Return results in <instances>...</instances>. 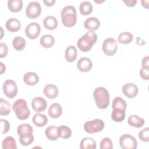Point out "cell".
Returning <instances> with one entry per match:
<instances>
[{
	"mask_svg": "<svg viewBox=\"0 0 149 149\" xmlns=\"http://www.w3.org/2000/svg\"><path fill=\"white\" fill-rule=\"evenodd\" d=\"M95 2H96V3H102V2H104V1H95Z\"/></svg>",
	"mask_w": 149,
	"mask_h": 149,
	"instance_id": "obj_48",
	"label": "cell"
},
{
	"mask_svg": "<svg viewBox=\"0 0 149 149\" xmlns=\"http://www.w3.org/2000/svg\"><path fill=\"white\" fill-rule=\"evenodd\" d=\"M119 144L123 149H136L137 142L133 136L129 134H123L119 138Z\"/></svg>",
	"mask_w": 149,
	"mask_h": 149,
	"instance_id": "obj_6",
	"label": "cell"
},
{
	"mask_svg": "<svg viewBox=\"0 0 149 149\" xmlns=\"http://www.w3.org/2000/svg\"><path fill=\"white\" fill-rule=\"evenodd\" d=\"M123 2L126 4V5L129 7L134 6L137 3L136 0H126V1L123 0Z\"/></svg>",
	"mask_w": 149,
	"mask_h": 149,
	"instance_id": "obj_43",
	"label": "cell"
},
{
	"mask_svg": "<svg viewBox=\"0 0 149 149\" xmlns=\"http://www.w3.org/2000/svg\"><path fill=\"white\" fill-rule=\"evenodd\" d=\"M101 149H112L113 144L111 140L108 137H105L102 139L100 142Z\"/></svg>",
	"mask_w": 149,
	"mask_h": 149,
	"instance_id": "obj_37",
	"label": "cell"
},
{
	"mask_svg": "<svg viewBox=\"0 0 149 149\" xmlns=\"http://www.w3.org/2000/svg\"><path fill=\"white\" fill-rule=\"evenodd\" d=\"M3 149H16L15 139L12 136H8L3 139L2 143Z\"/></svg>",
	"mask_w": 149,
	"mask_h": 149,
	"instance_id": "obj_32",
	"label": "cell"
},
{
	"mask_svg": "<svg viewBox=\"0 0 149 149\" xmlns=\"http://www.w3.org/2000/svg\"><path fill=\"white\" fill-rule=\"evenodd\" d=\"M4 94L9 98H14L17 94V87L16 82L13 80H6L2 86Z\"/></svg>",
	"mask_w": 149,
	"mask_h": 149,
	"instance_id": "obj_7",
	"label": "cell"
},
{
	"mask_svg": "<svg viewBox=\"0 0 149 149\" xmlns=\"http://www.w3.org/2000/svg\"><path fill=\"white\" fill-rule=\"evenodd\" d=\"M43 24L47 29L52 30L57 27L58 20L54 16H48L44 19Z\"/></svg>",
	"mask_w": 149,
	"mask_h": 149,
	"instance_id": "obj_22",
	"label": "cell"
},
{
	"mask_svg": "<svg viewBox=\"0 0 149 149\" xmlns=\"http://www.w3.org/2000/svg\"><path fill=\"white\" fill-rule=\"evenodd\" d=\"M133 39V34L128 31L121 33L118 37V42L122 44H127L130 43Z\"/></svg>",
	"mask_w": 149,
	"mask_h": 149,
	"instance_id": "obj_29",
	"label": "cell"
},
{
	"mask_svg": "<svg viewBox=\"0 0 149 149\" xmlns=\"http://www.w3.org/2000/svg\"><path fill=\"white\" fill-rule=\"evenodd\" d=\"M102 49L104 53L108 56L114 55L118 49V44L113 38H106L102 44Z\"/></svg>",
	"mask_w": 149,
	"mask_h": 149,
	"instance_id": "obj_8",
	"label": "cell"
},
{
	"mask_svg": "<svg viewBox=\"0 0 149 149\" xmlns=\"http://www.w3.org/2000/svg\"><path fill=\"white\" fill-rule=\"evenodd\" d=\"M43 2L46 6L48 7H51L54 5L55 1V0H44Z\"/></svg>",
	"mask_w": 149,
	"mask_h": 149,
	"instance_id": "obj_44",
	"label": "cell"
},
{
	"mask_svg": "<svg viewBox=\"0 0 149 149\" xmlns=\"http://www.w3.org/2000/svg\"><path fill=\"white\" fill-rule=\"evenodd\" d=\"M26 44L25 39L20 36L15 37L12 41L13 47L17 51L23 50L25 48Z\"/></svg>",
	"mask_w": 149,
	"mask_h": 149,
	"instance_id": "obj_28",
	"label": "cell"
},
{
	"mask_svg": "<svg viewBox=\"0 0 149 149\" xmlns=\"http://www.w3.org/2000/svg\"><path fill=\"white\" fill-rule=\"evenodd\" d=\"M41 12V8L39 2L37 1L30 2L26 9V16L30 19H35L40 16Z\"/></svg>",
	"mask_w": 149,
	"mask_h": 149,
	"instance_id": "obj_9",
	"label": "cell"
},
{
	"mask_svg": "<svg viewBox=\"0 0 149 149\" xmlns=\"http://www.w3.org/2000/svg\"><path fill=\"white\" fill-rule=\"evenodd\" d=\"M31 107L35 112H40L45 110L47 107V103L42 97H36L31 101Z\"/></svg>",
	"mask_w": 149,
	"mask_h": 149,
	"instance_id": "obj_12",
	"label": "cell"
},
{
	"mask_svg": "<svg viewBox=\"0 0 149 149\" xmlns=\"http://www.w3.org/2000/svg\"><path fill=\"white\" fill-rule=\"evenodd\" d=\"M23 81L27 85L34 86L38 82L39 77L34 72H29L24 74L23 76Z\"/></svg>",
	"mask_w": 149,
	"mask_h": 149,
	"instance_id": "obj_17",
	"label": "cell"
},
{
	"mask_svg": "<svg viewBox=\"0 0 149 149\" xmlns=\"http://www.w3.org/2000/svg\"><path fill=\"white\" fill-rule=\"evenodd\" d=\"M34 141V136L33 133L25 134L19 136V141L23 146L30 145Z\"/></svg>",
	"mask_w": 149,
	"mask_h": 149,
	"instance_id": "obj_34",
	"label": "cell"
},
{
	"mask_svg": "<svg viewBox=\"0 0 149 149\" xmlns=\"http://www.w3.org/2000/svg\"><path fill=\"white\" fill-rule=\"evenodd\" d=\"M32 121L36 126L42 127L48 123V118L44 114L37 113L33 116Z\"/></svg>",
	"mask_w": 149,
	"mask_h": 149,
	"instance_id": "obj_21",
	"label": "cell"
},
{
	"mask_svg": "<svg viewBox=\"0 0 149 149\" xmlns=\"http://www.w3.org/2000/svg\"><path fill=\"white\" fill-rule=\"evenodd\" d=\"M139 138L142 141L148 142L149 141V128L146 127L139 133Z\"/></svg>",
	"mask_w": 149,
	"mask_h": 149,
	"instance_id": "obj_38",
	"label": "cell"
},
{
	"mask_svg": "<svg viewBox=\"0 0 149 149\" xmlns=\"http://www.w3.org/2000/svg\"><path fill=\"white\" fill-rule=\"evenodd\" d=\"M7 5L10 11L12 12H18L22 9L23 2L22 0H9Z\"/></svg>",
	"mask_w": 149,
	"mask_h": 149,
	"instance_id": "obj_24",
	"label": "cell"
},
{
	"mask_svg": "<svg viewBox=\"0 0 149 149\" xmlns=\"http://www.w3.org/2000/svg\"><path fill=\"white\" fill-rule=\"evenodd\" d=\"M84 26L86 29L94 31L97 30L100 26V22L95 17H90L86 19L84 23Z\"/></svg>",
	"mask_w": 149,
	"mask_h": 149,
	"instance_id": "obj_15",
	"label": "cell"
},
{
	"mask_svg": "<svg viewBox=\"0 0 149 149\" xmlns=\"http://www.w3.org/2000/svg\"><path fill=\"white\" fill-rule=\"evenodd\" d=\"M40 44L45 48H49L52 47L55 42L54 37L50 34H45L40 38Z\"/></svg>",
	"mask_w": 149,
	"mask_h": 149,
	"instance_id": "obj_26",
	"label": "cell"
},
{
	"mask_svg": "<svg viewBox=\"0 0 149 149\" xmlns=\"http://www.w3.org/2000/svg\"><path fill=\"white\" fill-rule=\"evenodd\" d=\"M93 97L94 98L97 107L104 109L107 108L109 104V94L107 88L102 87L96 88L93 92Z\"/></svg>",
	"mask_w": 149,
	"mask_h": 149,
	"instance_id": "obj_3",
	"label": "cell"
},
{
	"mask_svg": "<svg viewBox=\"0 0 149 149\" xmlns=\"http://www.w3.org/2000/svg\"><path fill=\"white\" fill-rule=\"evenodd\" d=\"M8 52V46L6 44L1 42L0 44V58H3L7 55Z\"/></svg>",
	"mask_w": 149,
	"mask_h": 149,
	"instance_id": "obj_40",
	"label": "cell"
},
{
	"mask_svg": "<svg viewBox=\"0 0 149 149\" xmlns=\"http://www.w3.org/2000/svg\"><path fill=\"white\" fill-rule=\"evenodd\" d=\"M5 27L8 31L9 32L14 33L20 30L21 24L18 19L16 18H10L6 21L5 23Z\"/></svg>",
	"mask_w": 149,
	"mask_h": 149,
	"instance_id": "obj_16",
	"label": "cell"
},
{
	"mask_svg": "<svg viewBox=\"0 0 149 149\" xmlns=\"http://www.w3.org/2000/svg\"><path fill=\"white\" fill-rule=\"evenodd\" d=\"M65 57L69 62H74L77 58V49L74 45L68 47L65 52Z\"/></svg>",
	"mask_w": 149,
	"mask_h": 149,
	"instance_id": "obj_20",
	"label": "cell"
},
{
	"mask_svg": "<svg viewBox=\"0 0 149 149\" xmlns=\"http://www.w3.org/2000/svg\"><path fill=\"white\" fill-rule=\"evenodd\" d=\"M93 5L90 2L85 1H83L79 6V10L82 15H88L93 11Z\"/></svg>",
	"mask_w": 149,
	"mask_h": 149,
	"instance_id": "obj_30",
	"label": "cell"
},
{
	"mask_svg": "<svg viewBox=\"0 0 149 149\" xmlns=\"http://www.w3.org/2000/svg\"><path fill=\"white\" fill-rule=\"evenodd\" d=\"M0 65H1V74H2L5 71L6 68H5V66L3 65V63L2 62H0Z\"/></svg>",
	"mask_w": 149,
	"mask_h": 149,
	"instance_id": "obj_47",
	"label": "cell"
},
{
	"mask_svg": "<svg viewBox=\"0 0 149 149\" xmlns=\"http://www.w3.org/2000/svg\"><path fill=\"white\" fill-rule=\"evenodd\" d=\"M10 112V104L6 100L0 99V115H7Z\"/></svg>",
	"mask_w": 149,
	"mask_h": 149,
	"instance_id": "obj_33",
	"label": "cell"
},
{
	"mask_svg": "<svg viewBox=\"0 0 149 149\" xmlns=\"http://www.w3.org/2000/svg\"><path fill=\"white\" fill-rule=\"evenodd\" d=\"M142 68L144 69H149V57L148 56H146L144 57L141 61Z\"/></svg>",
	"mask_w": 149,
	"mask_h": 149,
	"instance_id": "obj_42",
	"label": "cell"
},
{
	"mask_svg": "<svg viewBox=\"0 0 149 149\" xmlns=\"http://www.w3.org/2000/svg\"><path fill=\"white\" fill-rule=\"evenodd\" d=\"M80 148L81 149H95L96 142L93 138L84 137L80 141Z\"/></svg>",
	"mask_w": 149,
	"mask_h": 149,
	"instance_id": "obj_23",
	"label": "cell"
},
{
	"mask_svg": "<svg viewBox=\"0 0 149 149\" xmlns=\"http://www.w3.org/2000/svg\"><path fill=\"white\" fill-rule=\"evenodd\" d=\"M97 40V35L94 31H89L82 36L77 42L79 50L82 52L90 51Z\"/></svg>",
	"mask_w": 149,
	"mask_h": 149,
	"instance_id": "obj_1",
	"label": "cell"
},
{
	"mask_svg": "<svg viewBox=\"0 0 149 149\" xmlns=\"http://www.w3.org/2000/svg\"><path fill=\"white\" fill-rule=\"evenodd\" d=\"M127 122L128 124L132 127L140 128L144 125L145 120L143 118H140L136 115H132L129 117Z\"/></svg>",
	"mask_w": 149,
	"mask_h": 149,
	"instance_id": "obj_19",
	"label": "cell"
},
{
	"mask_svg": "<svg viewBox=\"0 0 149 149\" xmlns=\"http://www.w3.org/2000/svg\"><path fill=\"white\" fill-rule=\"evenodd\" d=\"M12 109L14 111L16 117L20 120H26L30 116V109L27 107L26 100L23 99L17 100L13 103Z\"/></svg>",
	"mask_w": 149,
	"mask_h": 149,
	"instance_id": "obj_4",
	"label": "cell"
},
{
	"mask_svg": "<svg viewBox=\"0 0 149 149\" xmlns=\"http://www.w3.org/2000/svg\"><path fill=\"white\" fill-rule=\"evenodd\" d=\"M62 113V109L61 106L58 103L52 104L48 109L49 115L54 119L58 118Z\"/></svg>",
	"mask_w": 149,
	"mask_h": 149,
	"instance_id": "obj_18",
	"label": "cell"
},
{
	"mask_svg": "<svg viewBox=\"0 0 149 149\" xmlns=\"http://www.w3.org/2000/svg\"><path fill=\"white\" fill-rule=\"evenodd\" d=\"M136 42L139 45H143L145 44V41L142 38H141L139 37H137L136 38Z\"/></svg>",
	"mask_w": 149,
	"mask_h": 149,
	"instance_id": "obj_45",
	"label": "cell"
},
{
	"mask_svg": "<svg viewBox=\"0 0 149 149\" xmlns=\"http://www.w3.org/2000/svg\"><path fill=\"white\" fill-rule=\"evenodd\" d=\"M111 118L116 122H121L125 118V110L120 108L113 109Z\"/></svg>",
	"mask_w": 149,
	"mask_h": 149,
	"instance_id": "obj_27",
	"label": "cell"
},
{
	"mask_svg": "<svg viewBox=\"0 0 149 149\" xmlns=\"http://www.w3.org/2000/svg\"><path fill=\"white\" fill-rule=\"evenodd\" d=\"M140 77L146 80H148L149 79V69L141 68L139 72Z\"/></svg>",
	"mask_w": 149,
	"mask_h": 149,
	"instance_id": "obj_41",
	"label": "cell"
},
{
	"mask_svg": "<svg viewBox=\"0 0 149 149\" xmlns=\"http://www.w3.org/2000/svg\"><path fill=\"white\" fill-rule=\"evenodd\" d=\"M148 2L149 1H141V3L142 4V6L146 8V9H148Z\"/></svg>",
	"mask_w": 149,
	"mask_h": 149,
	"instance_id": "obj_46",
	"label": "cell"
},
{
	"mask_svg": "<svg viewBox=\"0 0 149 149\" xmlns=\"http://www.w3.org/2000/svg\"><path fill=\"white\" fill-rule=\"evenodd\" d=\"M57 132L59 137L63 139H69L72 135L71 129L68 126L65 125H61L58 127Z\"/></svg>",
	"mask_w": 149,
	"mask_h": 149,
	"instance_id": "obj_31",
	"label": "cell"
},
{
	"mask_svg": "<svg viewBox=\"0 0 149 149\" xmlns=\"http://www.w3.org/2000/svg\"><path fill=\"white\" fill-rule=\"evenodd\" d=\"M62 24L67 27L74 26L77 22L76 10L74 6L68 5L65 6L61 13Z\"/></svg>",
	"mask_w": 149,
	"mask_h": 149,
	"instance_id": "obj_2",
	"label": "cell"
},
{
	"mask_svg": "<svg viewBox=\"0 0 149 149\" xmlns=\"http://www.w3.org/2000/svg\"><path fill=\"white\" fill-rule=\"evenodd\" d=\"M139 89L137 86L132 83H127L122 87L123 94L129 98H133L138 94Z\"/></svg>",
	"mask_w": 149,
	"mask_h": 149,
	"instance_id": "obj_11",
	"label": "cell"
},
{
	"mask_svg": "<svg viewBox=\"0 0 149 149\" xmlns=\"http://www.w3.org/2000/svg\"><path fill=\"white\" fill-rule=\"evenodd\" d=\"M41 31V27L38 23L33 22L29 23L25 29V33L26 36L31 40L36 39L38 37Z\"/></svg>",
	"mask_w": 149,
	"mask_h": 149,
	"instance_id": "obj_10",
	"label": "cell"
},
{
	"mask_svg": "<svg viewBox=\"0 0 149 149\" xmlns=\"http://www.w3.org/2000/svg\"><path fill=\"white\" fill-rule=\"evenodd\" d=\"M92 67V61L87 57L81 58L77 62V68L81 72H88L91 70Z\"/></svg>",
	"mask_w": 149,
	"mask_h": 149,
	"instance_id": "obj_13",
	"label": "cell"
},
{
	"mask_svg": "<svg viewBox=\"0 0 149 149\" xmlns=\"http://www.w3.org/2000/svg\"><path fill=\"white\" fill-rule=\"evenodd\" d=\"M1 134L6 133L10 129V124L7 120L1 119Z\"/></svg>",
	"mask_w": 149,
	"mask_h": 149,
	"instance_id": "obj_39",
	"label": "cell"
},
{
	"mask_svg": "<svg viewBox=\"0 0 149 149\" xmlns=\"http://www.w3.org/2000/svg\"><path fill=\"white\" fill-rule=\"evenodd\" d=\"M112 109L120 108L123 110L126 109V101L120 97H115L112 101Z\"/></svg>",
	"mask_w": 149,
	"mask_h": 149,
	"instance_id": "obj_36",
	"label": "cell"
},
{
	"mask_svg": "<svg viewBox=\"0 0 149 149\" xmlns=\"http://www.w3.org/2000/svg\"><path fill=\"white\" fill-rule=\"evenodd\" d=\"M104 122L100 119H95L86 122L84 125V129L88 133H95L101 132L104 128Z\"/></svg>",
	"mask_w": 149,
	"mask_h": 149,
	"instance_id": "obj_5",
	"label": "cell"
},
{
	"mask_svg": "<svg viewBox=\"0 0 149 149\" xmlns=\"http://www.w3.org/2000/svg\"><path fill=\"white\" fill-rule=\"evenodd\" d=\"M58 127L55 126H50L45 130V134L47 139L51 141L56 140L59 136L58 134Z\"/></svg>",
	"mask_w": 149,
	"mask_h": 149,
	"instance_id": "obj_25",
	"label": "cell"
},
{
	"mask_svg": "<svg viewBox=\"0 0 149 149\" xmlns=\"http://www.w3.org/2000/svg\"><path fill=\"white\" fill-rule=\"evenodd\" d=\"M43 93L49 99H54L58 95L59 90L57 86L55 85L49 84L44 87Z\"/></svg>",
	"mask_w": 149,
	"mask_h": 149,
	"instance_id": "obj_14",
	"label": "cell"
},
{
	"mask_svg": "<svg viewBox=\"0 0 149 149\" xmlns=\"http://www.w3.org/2000/svg\"><path fill=\"white\" fill-rule=\"evenodd\" d=\"M33 127L27 123L21 124L17 128V133L19 136L25 134L33 133Z\"/></svg>",
	"mask_w": 149,
	"mask_h": 149,
	"instance_id": "obj_35",
	"label": "cell"
}]
</instances>
